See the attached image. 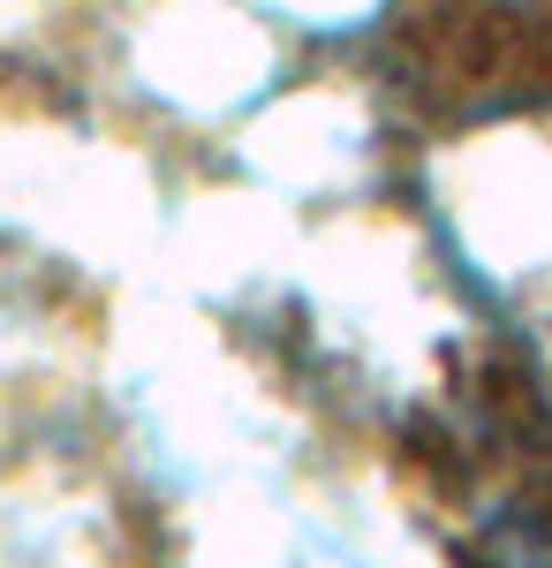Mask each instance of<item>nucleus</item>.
Masks as SVG:
<instances>
[{"mask_svg": "<svg viewBox=\"0 0 552 568\" xmlns=\"http://www.w3.org/2000/svg\"><path fill=\"white\" fill-rule=\"evenodd\" d=\"M484 568H552V508H514L484 530Z\"/></svg>", "mask_w": 552, "mask_h": 568, "instance_id": "obj_1", "label": "nucleus"}]
</instances>
